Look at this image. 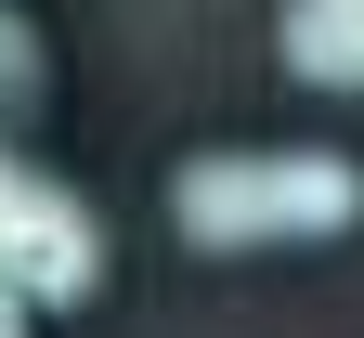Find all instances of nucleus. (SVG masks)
<instances>
[{
	"label": "nucleus",
	"mask_w": 364,
	"mask_h": 338,
	"mask_svg": "<svg viewBox=\"0 0 364 338\" xmlns=\"http://www.w3.org/2000/svg\"><path fill=\"white\" fill-rule=\"evenodd\" d=\"M169 221H182V248H208V260L326 248V234L364 221V157H326V143H221V157H182Z\"/></svg>",
	"instance_id": "1"
},
{
	"label": "nucleus",
	"mask_w": 364,
	"mask_h": 338,
	"mask_svg": "<svg viewBox=\"0 0 364 338\" xmlns=\"http://www.w3.org/2000/svg\"><path fill=\"white\" fill-rule=\"evenodd\" d=\"M91 286H105V221H91V196L53 182V169H26L14 196H0V300L78 312Z\"/></svg>",
	"instance_id": "2"
},
{
	"label": "nucleus",
	"mask_w": 364,
	"mask_h": 338,
	"mask_svg": "<svg viewBox=\"0 0 364 338\" xmlns=\"http://www.w3.org/2000/svg\"><path fill=\"white\" fill-rule=\"evenodd\" d=\"M273 53L312 91H364V0H287L273 14Z\"/></svg>",
	"instance_id": "3"
},
{
	"label": "nucleus",
	"mask_w": 364,
	"mask_h": 338,
	"mask_svg": "<svg viewBox=\"0 0 364 338\" xmlns=\"http://www.w3.org/2000/svg\"><path fill=\"white\" fill-rule=\"evenodd\" d=\"M39 78H53V65H39V39H26L14 14H0V196H14V182L39 169V157H14V117L39 105Z\"/></svg>",
	"instance_id": "4"
},
{
	"label": "nucleus",
	"mask_w": 364,
	"mask_h": 338,
	"mask_svg": "<svg viewBox=\"0 0 364 338\" xmlns=\"http://www.w3.org/2000/svg\"><path fill=\"white\" fill-rule=\"evenodd\" d=\"M26 325H39V312H26V300H0V338H26Z\"/></svg>",
	"instance_id": "5"
}]
</instances>
